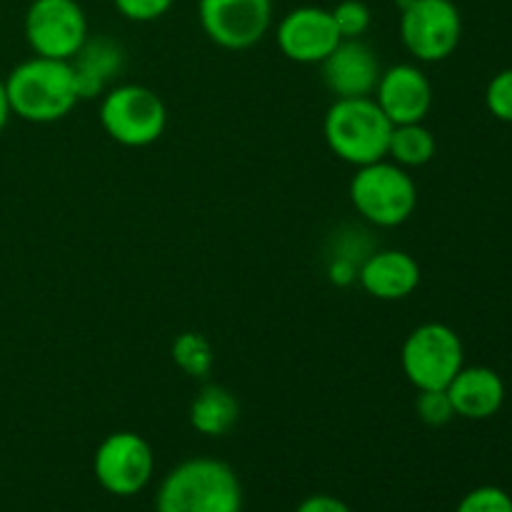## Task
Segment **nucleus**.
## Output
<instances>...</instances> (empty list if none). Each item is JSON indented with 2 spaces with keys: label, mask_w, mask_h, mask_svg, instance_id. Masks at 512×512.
<instances>
[{
  "label": "nucleus",
  "mask_w": 512,
  "mask_h": 512,
  "mask_svg": "<svg viewBox=\"0 0 512 512\" xmlns=\"http://www.w3.org/2000/svg\"><path fill=\"white\" fill-rule=\"evenodd\" d=\"M323 83L335 98H370L380 80L375 50L360 38L340 40L338 48L320 63Z\"/></svg>",
  "instance_id": "13"
},
{
  "label": "nucleus",
  "mask_w": 512,
  "mask_h": 512,
  "mask_svg": "<svg viewBox=\"0 0 512 512\" xmlns=\"http://www.w3.org/2000/svg\"><path fill=\"white\" fill-rule=\"evenodd\" d=\"M415 413L430 428H443V425H448L455 418L448 390H418Z\"/></svg>",
  "instance_id": "21"
},
{
  "label": "nucleus",
  "mask_w": 512,
  "mask_h": 512,
  "mask_svg": "<svg viewBox=\"0 0 512 512\" xmlns=\"http://www.w3.org/2000/svg\"><path fill=\"white\" fill-rule=\"evenodd\" d=\"M155 470V455L148 440L130 430L108 435L98 445L93 458V473L100 488L118 498H130L150 483Z\"/></svg>",
  "instance_id": "9"
},
{
  "label": "nucleus",
  "mask_w": 512,
  "mask_h": 512,
  "mask_svg": "<svg viewBox=\"0 0 512 512\" xmlns=\"http://www.w3.org/2000/svg\"><path fill=\"white\" fill-rule=\"evenodd\" d=\"M400 365L415 390H445L465 365L460 335L445 323H423L405 338Z\"/></svg>",
  "instance_id": "6"
},
{
  "label": "nucleus",
  "mask_w": 512,
  "mask_h": 512,
  "mask_svg": "<svg viewBox=\"0 0 512 512\" xmlns=\"http://www.w3.org/2000/svg\"><path fill=\"white\" fill-rule=\"evenodd\" d=\"M100 125L123 148H148L168 128V108L155 90L138 83L113 85L100 100Z\"/></svg>",
  "instance_id": "5"
},
{
  "label": "nucleus",
  "mask_w": 512,
  "mask_h": 512,
  "mask_svg": "<svg viewBox=\"0 0 512 512\" xmlns=\"http://www.w3.org/2000/svg\"><path fill=\"white\" fill-rule=\"evenodd\" d=\"M350 200L370 225L398 228L415 213L418 185L408 170L385 158L355 170L350 180Z\"/></svg>",
  "instance_id": "4"
},
{
  "label": "nucleus",
  "mask_w": 512,
  "mask_h": 512,
  "mask_svg": "<svg viewBox=\"0 0 512 512\" xmlns=\"http://www.w3.org/2000/svg\"><path fill=\"white\" fill-rule=\"evenodd\" d=\"M450 403L455 415L465 420H488L500 413L505 405V380L485 365H463L460 373L450 380Z\"/></svg>",
  "instance_id": "15"
},
{
  "label": "nucleus",
  "mask_w": 512,
  "mask_h": 512,
  "mask_svg": "<svg viewBox=\"0 0 512 512\" xmlns=\"http://www.w3.org/2000/svg\"><path fill=\"white\" fill-rule=\"evenodd\" d=\"M113 5L133 23H153L173 8L175 0H113Z\"/></svg>",
  "instance_id": "24"
},
{
  "label": "nucleus",
  "mask_w": 512,
  "mask_h": 512,
  "mask_svg": "<svg viewBox=\"0 0 512 512\" xmlns=\"http://www.w3.org/2000/svg\"><path fill=\"white\" fill-rule=\"evenodd\" d=\"M358 283L378 300H403L420 285V265L405 250H375L358 268Z\"/></svg>",
  "instance_id": "14"
},
{
  "label": "nucleus",
  "mask_w": 512,
  "mask_h": 512,
  "mask_svg": "<svg viewBox=\"0 0 512 512\" xmlns=\"http://www.w3.org/2000/svg\"><path fill=\"white\" fill-rule=\"evenodd\" d=\"M373 100L393 125L425 123L433 108V83L418 65L400 63L380 73Z\"/></svg>",
  "instance_id": "12"
},
{
  "label": "nucleus",
  "mask_w": 512,
  "mask_h": 512,
  "mask_svg": "<svg viewBox=\"0 0 512 512\" xmlns=\"http://www.w3.org/2000/svg\"><path fill=\"white\" fill-rule=\"evenodd\" d=\"M328 278H330V283L345 288V285H350V283H355V280H358V265H355L353 258H345V255H335V258L330 260V265H328Z\"/></svg>",
  "instance_id": "25"
},
{
  "label": "nucleus",
  "mask_w": 512,
  "mask_h": 512,
  "mask_svg": "<svg viewBox=\"0 0 512 512\" xmlns=\"http://www.w3.org/2000/svg\"><path fill=\"white\" fill-rule=\"evenodd\" d=\"M70 65H73L78 98H103L105 90L113 88V80L123 73L125 50L118 40L108 38V35H95V38L88 35Z\"/></svg>",
  "instance_id": "16"
},
{
  "label": "nucleus",
  "mask_w": 512,
  "mask_h": 512,
  "mask_svg": "<svg viewBox=\"0 0 512 512\" xmlns=\"http://www.w3.org/2000/svg\"><path fill=\"white\" fill-rule=\"evenodd\" d=\"M280 53L300 65H320L340 45L333 13L320 5H300L283 15L275 30Z\"/></svg>",
  "instance_id": "11"
},
{
  "label": "nucleus",
  "mask_w": 512,
  "mask_h": 512,
  "mask_svg": "<svg viewBox=\"0 0 512 512\" xmlns=\"http://www.w3.org/2000/svg\"><path fill=\"white\" fill-rule=\"evenodd\" d=\"M170 355H173V363L190 378H208L215 363L210 340L205 335L193 333V330H185L173 340Z\"/></svg>",
  "instance_id": "19"
},
{
  "label": "nucleus",
  "mask_w": 512,
  "mask_h": 512,
  "mask_svg": "<svg viewBox=\"0 0 512 512\" xmlns=\"http://www.w3.org/2000/svg\"><path fill=\"white\" fill-rule=\"evenodd\" d=\"M198 20L218 48L248 50L268 35L273 0H198Z\"/></svg>",
  "instance_id": "10"
},
{
  "label": "nucleus",
  "mask_w": 512,
  "mask_h": 512,
  "mask_svg": "<svg viewBox=\"0 0 512 512\" xmlns=\"http://www.w3.org/2000/svg\"><path fill=\"white\" fill-rule=\"evenodd\" d=\"M393 123L370 98H335L323 120V135L335 158L363 168L388 158Z\"/></svg>",
  "instance_id": "3"
},
{
  "label": "nucleus",
  "mask_w": 512,
  "mask_h": 512,
  "mask_svg": "<svg viewBox=\"0 0 512 512\" xmlns=\"http://www.w3.org/2000/svg\"><path fill=\"white\" fill-rule=\"evenodd\" d=\"M5 93L13 115L35 125L63 120L80 103L70 60L40 55H33L10 70L5 78Z\"/></svg>",
  "instance_id": "1"
},
{
  "label": "nucleus",
  "mask_w": 512,
  "mask_h": 512,
  "mask_svg": "<svg viewBox=\"0 0 512 512\" xmlns=\"http://www.w3.org/2000/svg\"><path fill=\"white\" fill-rule=\"evenodd\" d=\"M455 512H512V495L498 485H480L460 500Z\"/></svg>",
  "instance_id": "22"
},
{
  "label": "nucleus",
  "mask_w": 512,
  "mask_h": 512,
  "mask_svg": "<svg viewBox=\"0 0 512 512\" xmlns=\"http://www.w3.org/2000/svg\"><path fill=\"white\" fill-rule=\"evenodd\" d=\"M435 143L433 130L425 123H405L393 125L388 143V160H393L400 168H423L435 158Z\"/></svg>",
  "instance_id": "18"
},
{
  "label": "nucleus",
  "mask_w": 512,
  "mask_h": 512,
  "mask_svg": "<svg viewBox=\"0 0 512 512\" xmlns=\"http://www.w3.org/2000/svg\"><path fill=\"white\" fill-rule=\"evenodd\" d=\"M485 105L495 120L512 125V68L500 70L490 78L485 88Z\"/></svg>",
  "instance_id": "23"
},
{
  "label": "nucleus",
  "mask_w": 512,
  "mask_h": 512,
  "mask_svg": "<svg viewBox=\"0 0 512 512\" xmlns=\"http://www.w3.org/2000/svg\"><path fill=\"white\" fill-rule=\"evenodd\" d=\"M23 30L30 50L53 60H73L90 35L78 0H33L25 10Z\"/></svg>",
  "instance_id": "8"
},
{
  "label": "nucleus",
  "mask_w": 512,
  "mask_h": 512,
  "mask_svg": "<svg viewBox=\"0 0 512 512\" xmlns=\"http://www.w3.org/2000/svg\"><path fill=\"white\" fill-rule=\"evenodd\" d=\"M400 38L420 63H440L458 50L463 15L453 0H410L400 10Z\"/></svg>",
  "instance_id": "7"
},
{
  "label": "nucleus",
  "mask_w": 512,
  "mask_h": 512,
  "mask_svg": "<svg viewBox=\"0 0 512 512\" xmlns=\"http://www.w3.org/2000/svg\"><path fill=\"white\" fill-rule=\"evenodd\" d=\"M295 512H350V508L333 495H313V498L303 500Z\"/></svg>",
  "instance_id": "26"
},
{
  "label": "nucleus",
  "mask_w": 512,
  "mask_h": 512,
  "mask_svg": "<svg viewBox=\"0 0 512 512\" xmlns=\"http://www.w3.org/2000/svg\"><path fill=\"white\" fill-rule=\"evenodd\" d=\"M243 488L228 463L193 458L180 463L160 483L158 512H240Z\"/></svg>",
  "instance_id": "2"
},
{
  "label": "nucleus",
  "mask_w": 512,
  "mask_h": 512,
  "mask_svg": "<svg viewBox=\"0 0 512 512\" xmlns=\"http://www.w3.org/2000/svg\"><path fill=\"white\" fill-rule=\"evenodd\" d=\"M240 403L223 385H205L190 403V425L205 438H220L235 428Z\"/></svg>",
  "instance_id": "17"
},
{
  "label": "nucleus",
  "mask_w": 512,
  "mask_h": 512,
  "mask_svg": "<svg viewBox=\"0 0 512 512\" xmlns=\"http://www.w3.org/2000/svg\"><path fill=\"white\" fill-rule=\"evenodd\" d=\"M330 13H333L335 28H338L343 40L363 38L368 33L370 23H373V13H370L363 0H340Z\"/></svg>",
  "instance_id": "20"
},
{
  "label": "nucleus",
  "mask_w": 512,
  "mask_h": 512,
  "mask_svg": "<svg viewBox=\"0 0 512 512\" xmlns=\"http://www.w3.org/2000/svg\"><path fill=\"white\" fill-rule=\"evenodd\" d=\"M10 115H13V110H10L8 93H5V80H0V133H3L5 125H8Z\"/></svg>",
  "instance_id": "27"
}]
</instances>
